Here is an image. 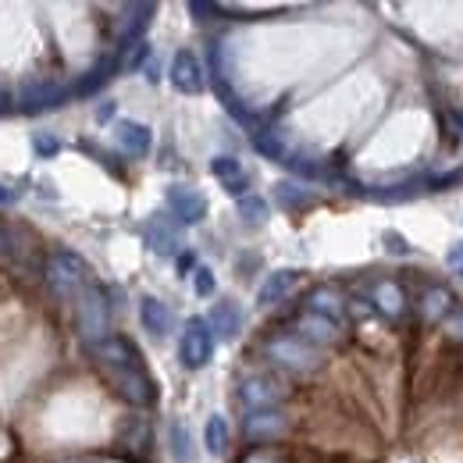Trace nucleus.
I'll use <instances>...</instances> for the list:
<instances>
[{
	"label": "nucleus",
	"mask_w": 463,
	"mask_h": 463,
	"mask_svg": "<svg viewBox=\"0 0 463 463\" xmlns=\"http://www.w3.org/2000/svg\"><path fill=\"white\" fill-rule=\"evenodd\" d=\"M275 196H279V203H282L286 211H303V207L314 203V193H307V189L296 185V182H279V185H275Z\"/></svg>",
	"instance_id": "obj_24"
},
{
	"label": "nucleus",
	"mask_w": 463,
	"mask_h": 463,
	"mask_svg": "<svg viewBox=\"0 0 463 463\" xmlns=\"http://www.w3.org/2000/svg\"><path fill=\"white\" fill-rule=\"evenodd\" d=\"M0 257H14V239L7 229H0Z\"/></svg>",
	"instance_id": "obj_36"
},
{
	"label": "nucleus",
	"mask_w": 463,
	"mask_h": 463,
	"mask_svg": "<svg viewBox=\"0 0 463 463\" xmlns=\"http://www.w3.org/2000/svg\"><path fill=\"white\" fill-rule=\"evenodd\" d=\"M111 115H115V104H104V108H100V115H97V118H100V121H108Z\"/></svg>",
	"instance_id": "obj_40"
},
{
	"label": "nucleus",
	"mask_w": 463,
	"mask_h": 463,
	"mask_svg": "<svg viewBox=\"0 0 463 463\" xmlns=\"http://www.w3.org/2000/svg\"><path fill=\"white\" fill-rule=\"evenodd\" d=\"M33 146H36V150H40L43 157H51V154H58V139H54V136H43V132H40V136L33 139Z\"/></svg>",
	"instance_id": "obj_33"
},
{
	"label": "nucleus",
	"mask_w": 463,
	"mask_h": 463,
	"mask_svg": "<svg viewBox=\"0 0 463 463\" xmlns=\"http://www.w3.org/2000/svg\"><path fill=\"white\" fill-rule=\"evenodd\" d=\"M296 335H299L303 343H310L314 349H321V346H332V343L343 339V325H335V321H328V317H317V314L303 310L299 321H296Z\"/></svg>",
	"instance_id": "obj_9"
},
{
	"label": "nucleus",
	"mask_w": 463,
	"mask_h": 463,
	"mask_svg": "<svg viewBox=\"0 0 463 463\" xmlns=\"http://www.w3.org/2000/svg\"><path fill=\"white\" fill-rule=\"evenodd\" d=\"M442 332H446V339H449V343H460L463 346V307H457V310L442 321Z\"/></svg>",
	"instance_id": "obj_30"
},
{
	"label": "nucleus",
	"mask_w": 463,
	"mask_h": 463,
	"mask_svg": "<svg viewBox=\"0 0 463 463\" xmlns=\"http://www.w3.org/2000/svg\"><path fill=\"white\" fill-rule=\"evenodd\" d=\"M150 14H154V4H128V7H125V22H121V40H125V47H132V40L150 25Z\"/></svg>",
	"instance_id": "obj_22"
},
{
	"label": "nucleus",
	"mask_w": 463,
	"mask_h": 463,
	"mask_svg": "<svg viewBox=\"0 0 463 463\" xmlns=\"http://www.w3.org/2000/svg\"><path fill=\"white\" fill-rule=\"evenodd\" d=\"M118 143H121L125 154L143 157V154L150 150V128L139 125V121H121V125H118Z\"/></svg>",
	"instance_id": "obj_20"
},
{
	"label": "nucleus",
	"mask_w": 463,
	"mask_h": 463,
	"mask_svg": "<svg viewBox=\"0 0 463 463\" xmlns=\"http://www.w3.org/2000/svg\"><path fill=\"white\" fill-rule=\"evenodd\" d=\"M289 417L275 406V410H250V417L242 420V435L250 439V442H260V446H268V442H279L286 431H289Z\"/></svg>",
	"instance_id": "obj_6"
},
{
	"label": "nucleus",
	"mask_w": 463,
	"mask_h": 463,
	"mask_svg": "<svg viewBox=\"0 0 463 463\" xmlns=\"http://www.w3.org/2000/svg\"><path fill=\"white\" fill-rule=\"evenodd\" d=\"M86 260L79 253H68V250H58L47 264V286L54 289L58 299H71V296H82L86 292Z\"/></svg>",
	"instance_id": "obj_2"
},
{
	"label": "nucleus",
	"mask_w": 463,
	"mask_h": 463,
	"mask_svg": "<svg viewBox=\"0 0 463 463\" xmlns=\"http://www.w3.org/2000/svg\"><path fill=\"white\" fill-rule=\"evenodd\" d=\"M385 246H389L392 253H400V257H403V253H410V246L403 242V235H396V232H385Z\"/></svg>",
	"instance_id": "obj_35"
},
{
	"label": "nucleus",
	"mask_w": 463,
	"mask_h": 463,
	"mask_svg": "<svg viewBox=\"0 0 463 463\" xmlns=\"http://www.w3.org/2000/svg\"><path fill=\"white\" fill-rule=\"evenodd\" d=\"M446 264H449V271H453V275H460V279H463V242H460V246H453V250H449Z\"/></svg>",
	"instance_id": "obj_34"
},
{
	"label": "nucleus",
	"mask_w": 463,
	"mask_h": 463,
	"mask_svg": "<svg viewBox=\"0 0 463 463\" xmlns=\"http://www.w3.org/2000/svg\"><path fill=\"white\" fill-rule=\"evenodd\" d=\"M253 143H257V150H260V154H268L271 161H286V157H289V150H286V143H282V136H279V132H268V128H264V132H257V139H253Z\"/></svg>",
	"instance_id": "obj_28"
},
{
	"label": "nucleus",
	"mask_w": 463,
	"mask_h": 463,
	"mask_svg": "<svg viewBox=\"0 0 463 463\" xmlns=\"http://www.w3.org/2000/svg\"><path fill=\"white\" fill-rule=\"evenodd\" d=\"M203 435H207V449H211L214 457H222V453L229 449V424H225V417H211Z\"/></svg>",
	"instance_id": "obj_26"
},
{
	"label": "nucleus",
	"mask_w": 463,
	"mask_h": 463,
	"mask_svg": "<svg viewBox=\"0 0 463 463\" xmlns=\"http://www.w3.org/2000/svg\"><path fill=\"white\" fill-rule=\"evenodd\" d=\"M18 200V189H11V185H0V203H14Z\"/></svg>",
	"instance_id": "obj_38"
},
{
	"label": "nucleus",
	"mask_w": 463,
	"mask_h": 463,
	"mask_svg": "<svg viewBox=\"0 0 463 463\" xmlns=\"http://www.w3.org/2000/svg\"><path fill=\"white\" fill-rule=\"evenodd\" d=\"M108 321H111V310H108V296L97 286H86V292L79 296V332L82 339L93 346V343H104L108 339Z\"/></svg>",
	"instance_id": "obj_4"
},
{
	"label": "nucleus",
	"mask_w": 463,
	"mask_h": 463,
	"mask_svg": "<svg viewBox=\"0 0 463 463\" xmlns=\"http://www.w3.org/2000/svg\"><path fill=\"white\" fill-rule=\"evenodd\" d=\"M371 303H374V310H378L382 317H389V321H400L406 314V292H403V286L392 282V279H385V282L374 286Z\"/></svg>",
	"instance_id": "obj_13"
},
{
	"label": "nucleus",
	"mask_w": 463,
	"mask_h": 463,
	"mask_svg": "<svg viewBox=\"0 0 463 463\" xmlns=\"http://www.w3.org/2000/svg\"><path fill=\"white\" fill-rule=\"evenodd\" d=\"M286 396H289V389L271 374H253L239 385V400L250 410H275Z\"/></svg>",
	"instance_id": "obj_7"
},
{
	"label": "nucleus",
	"mask_w": 463,
	"mask_h": 463,
	"mask_svg": "<svg viewBox=\"0 0 463 463\" xmlns=\"http://www.w3.org/2000/svg\"><path fill=\"white\" fill-rule=\"evenodd\" d=\"M264 353H268L271 364L286 367V371H292V374H314V371H321V364H325L321 349H314L310 343H303L296 332L271 335V339L264 343Z\"/></svg>",
	"instance_id": "obj_1"
},
{
	"label": "nucleus",
	"mask_w": 463,
	"mask_h": 463,
	"mask_svg": "<svg viewBox=\"0 0 463 463\" xmlns=\"http://www.w3.org/2000/svg\"><path fill=\"white\" fill-rule=\"evenodd\" d=\"M68 100V86L51 82V79H40V82H25L22 90V111L25 115H40V111H54Z\"/></svg>",
	"instance_id": "obj_8"
},
{
	"label": "nucleus",
	"mask_w": 463,
	"mask_h": 463,
	"mask_svg": "<svg viewBox=\"0 0 463 463\" xmlns=\"http://www.w3.org/2000/svg\"><path fill=\"white\" fill-rule=\"evenodd\" d=\"M104 374L111 378L115 392L125 400V403L150 406L154 400H157V385H154V378L146 374V367H143V364H132V367H108Z\"/></svg>",
	"instance_id": "obj_3"
},
{
	"label": "nucleus",
	"mask_w": 463,
	"mask_h": 463,
	"mask_svg": "<svg viewBox=\"0 0 463 463\" xmlns=\"http://www.w3.org/2000/svg\"><path fill=\"white\" fill-rule=\"evenodd\" d=\"M172 86L178 90V93H189V97L203 93V68H200V61L193 58L189 51L175 54V61H172Z\"/></svg>",
	"instance_id": "obj_12"
},
{
	"label": "nucleus",
	"mask_w": 463,
	"mask_h": 463,
	"mask_svg": "<svg viewBox=\"0 0 463 463\" xmlns=\"http://www.w3.org/2000/svg\"><path fill=\"white\" fill-rule=\"evenodd\" d=\"M299 282V271H275V275H268V282L260 286V292H257V303L260 307H275L279 299H286L292 292V286Z\"/></svg>",
	"instance_id": "obj_19"
},
{
	"label": "nucleus",
	"mask_w": 463,
	"mask_h": 463,
	"mask_svg": "<svg viewBox=\"0 0 463 463\" xmlns=\"http://www.w3.org/2000/svg\"><path fill=\"white\" fill-rule=\"evenodd\" d=\"M118 64H121V58H115V54H111V58H104L93 71H90V75H86V79H82V82H79V86H75V93H79V97L97 93V90H100V86H104V82L118 71Z\"/></svg>",
	"instance_id": "obj_23"
},
{
	"label": "nucleus",
	"mask_w": 463,
	"mask_h": 463,
	"mask_svg": "<svg viewBox=\"0 0 463 463\" xmlns=\"http://www.w3.org/2000/svg\"><path fill=\"white\" fill-rule=\"evenodd\" d=\"M307 310L317 314V317H328V321L343 325V317H346V299L332 289V286H317V289L307 292Z\"/></svg>",
	"instance_id": "obj_14"
},
{
	"label": "nucleus",
	"mask_w": 463,
	"mask_h": 463,
	"mask_svg": "<svg viewBox=\"0 0 463 463\" xmlns=\"http://www.w3.org/2000/svg\"><path fill=\"white\" fill-rule=\"evenodd\" d=\"M214 353V335H211V325L207 317H193L182 332V346H178V356L189 371H200Z\"/></svg>",
	"instance_id": "obj_5"
},
{
	"label": "nucleus",
	"mask_w": 463,
	"mask_h": 463,
	"mask_svg": "<svg viewBox=\"0 0 463 463\" xmlns=\"http://www.w3.org/2000/svg\"><path fill=\"white\" fill-rule=\"evenodd\" d=\"M460 374H463V356H460Z\"/></svg>",
	"instance_id": "obj_41"
},
{
	"label": "nucleus",
	"mask_w": 463,
	"mask_h": 463,
	"mask_svg": "<svg viewBox=\"0 0 463 463\" xmlns=\"http://www.w3.org/2000/svg\"><path fill=\"white\" fill-rule=\"evenodd\" d=\"M172 453H175V463H196L189 431H185V424H178V420L172 424Z\"/></svg>",
	"instance_id": "obj_29"
},
{
	"label": "nucleus",
	"mask_w": 463,
	"mask_h": 463,
	"mask_svg": "<svg viewBox=\"0 0 463 463\" xmlns=\"http://www.w3.org/2000/svg\"><path fill=\"white\" fill-rule=\"evenodd\" d=\"M146 242H150V250H157L161 257H172L175 250L182 246V242H178V229H175V225H168L161 214H157V218L146 225Z\"/></svg>",
	"instance_id": "obj_21"
},
{
	"label": "nucleus",
	"mask_w": 463,
	"mask_h": 463,
	"mask_svg": "<svg viewBox=\"0 0 463 463\" xmlns=\"http://www.w3.org/2000/svg\"><path fill=\"white\" fill-rule=\"evenodd\" d=\"M90 356L108 371V367H132V364H143L139 360V349L132 346L128 339H118V335H108L104 343H93L90 346Z\"/></svg>",
	"instance_id": "obj_11"
},
{
	"label": "nucleus",
	"mask_w": 463,
	"mask_h": 463,
	"mask_svg": "<svg viewBox=\"0 0 463 463\" xmlns=\"http://www.w3.org/2000/svg\"><path fill=\"white\" fill-rule=\"evenodd\" d=\"M7 111H11V93L0 90V115H7Z\"/></svg>",
	"instance_id": "obj_39"
},
{
	"label": "nucleus",
	"mask_w": 463,
	"mask_h": 463,
	"mask_svg": "<svg viewBox=\"0 0 463 463\" xmlns=\"http://www.w3.org/2000/svg\"><path fill=\"white\" fill-rule=\"evenodd\" d=\"M139 317H143V328L150 332V335H168L172 332V310L157 299V296H143V303H139Z\"/></svg>",
	"instance_id": "obj_18"
},
{
	"label": "nucleus",
	"mask_w": 463,
	"mask_h": 463,
	"mask_svg": "<svg viewBox=\"0 0 463 463\" xmlns=\"http://www.w3.org/2000/svg\"><path fill=\"white\" fill-rule=\"evenodd\" d=\"M207 325H211V335H218V339H235V335L242 332V314H239V307H235L232 299H222V303L211 307Z\"/></svg>",
	"instance_id": "obj_16"
},
{
	"label": "nucleus",
	"mask_w": 463,
	"mask_h": 463,
	"mask_svg": "<svg viewBox=\"0 0 463 463\" xmlns=\"http://www.w3.org/2000/svg\"><path fill=\"white\" fill-rule=\"evenodd\" d=\"M168 207H172V214L182 225H196V222H203V214H207V200H203V193H196L193 185H172V189H168Z\"/></svg>",
	"instance_id": "obj_10"
},
{
	"label": "nucleus",
	"mask_w": 463,
	"mask_h": 463,
	"mask_svg": "<svg viewBox=\"0 0 463 463\" xmlns=\"http://www.w3.org/2000/svg\"><path fill=\"white\" fill-rule=\"evenodd\" d=\"M239 218L257 229V225L268 222V203H264L260 196H242V200H239Z\"/></svg>",
	"instance_id": "obj_27"
},
{
	"label": "nucleus",
	"mask_w": 463,
	"mask_h": 463,
	"mask_svg": "<svg viewBox=\"0 0 463 463\" xmlns=\"http://www.w3.org/2000/svg\"><path fill=\"white\" fill-rule=\"evenodd\" d=\"M189 14H200V18L203 14H218V4H200L196 0V4H189Z\"/></svg>",
	"instance_id": "obj_37"
},
{
	"label": "nucleus",
	"mask_w": 463,
	"mask_h": 463,
	"mask_svg": "<svg viewBox=\"0 0 463 463\" xmlns=\"http://www.w3.org/2000/svg\"><path fill=\"white\" fill-rule=\"evenodd\" d=\"M282 165H289L292 172H296V175H307V178H317V175H321V165H314L310 157H296V154H289V157H286Z\"/></svg>",
	"instance_id": "obj_31"
},
{
	"label": "nucleus",
	"mask_w": 463,
	"mask_h": 463,
	"mask_svg": "<svg viewBox=\"0 0 463 463\" xmlns=\"http://www.w3.org/2000/svg\"><path fill=\"white\" fill-rule=\"evenodd\" d=\"M453 314V292L446 286H428L420 292V321L424 325H439Z\"/></svg>",
	"instance_id": "obj_15"
},
{
	"label": "nucleus",
	"mask_w": 463,
	"mask_h": 463,
	"mask_svg": "<svg viewBox=\"0 0 463 463\" xmlns=\"http://www.w3.org/2000/svg\"><path fill=\"white\" fill-rule=\"evenodd\" d=\"M239 463H296V453L282 449V446H257V449H250Z\"/></svg>",
	"instance_id": "obj_25"
},
{
	"label": "nucleus",
	"mask_w": 463,
	"mask_h": 463,
	"mask_svg": "<svg viewBox=\"0 0 463 463\" xmlns=\"http://www.w3.org/2000/svg\"><path fill=\"white\" fill-rule=\"evenodd\" d=\"M193 282H196V292H200V296H211V292H214V271H211V268H196Z\"/></svg>",
	"instance_id": "obj_32"
},
{
	"label": "nucleus",
	"mask_w": 463,
	"mask_h": 463,
	"mask_svg": "<svg viewBox=\"0 0 463 463\" xmlns=\"http://www.w3.org/2000/svg\"><path fill=\"white\" fill-rule=\"evenodd\" d=\"M211 172H214V178L222 182V189H229L232 196H246V185H250V178H246V172H242V165L235 161V157H214L211 161Z\"/></svg>",
	"instance_id": "obj_17"
}]
</instances>
